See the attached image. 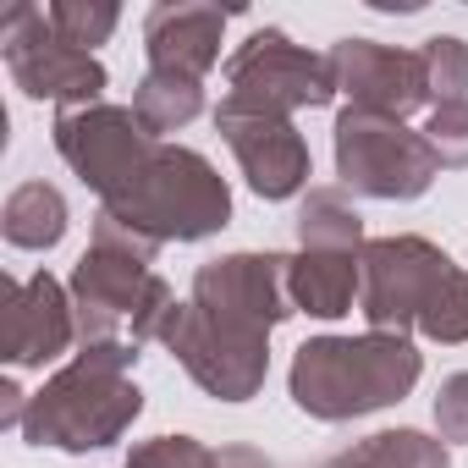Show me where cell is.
<instances>
[{"instance_id": "1", "label": "cell", "mask_w": 468, "mask_h": 468, "mask_svg": "<svg viewBox=\"0 0 468 468\" xmlns=\"http://www.w3.org/2000/svg\"><path fill=\"white\" fill-rule=\"evenodd\" d=\"M154 260H160V243H149L144 231L111 215H94V238L67 282L72 314H78V347L165 342L176 292L165 287V276H154Z\"/></svg>"}, {"instance_id": "2", "label": "cell", "mask_w": 468, "mask_h": 468, "mask_svg": "<svg viewBox=\"0 0 468 468\" xmlns=\"http://www.w3.org/2000/svg\"><path fill=\"white\" fill-rule=\"evenodd\" d=\"M358 265H364L358 314L369 331L386 336L419 331L424 342L441 347L468 342V271L452 265L446 249L402 231V238H369Z\"/></svg>"}, {"instance_id": "3", "label": "cell", "mask_w": 468, "mask_h": 468, "mask_svg": "<svg viewBox=\"0 0 468 468\" xmlns=\"http://www.w3.org/2000/svg\"><path fill=\"white\" fill-rule=\"evenodd\" d=\"M138 347L133 342H100L78 347L67 369H56L23 413V441L28 446H56V452H100L116 446L133 419L144 413V391L133 380Z\"/></svg>"}, {"instance_id": "4", "label": "cell", "mask_w": 468, "mask_h": 468, "mask_svg": "<svg viewBox=\"0 0 468 468\" xmlns=\"http://www.w3.org/2000/svg\"><path fill=\"white\" fill-rule=\"evenodd\" d=\"M419 375H424V353L413 347V336H386V331L309 336L292 353L287 391L309 419L347 424V419L402 402L419 386Z\"/></svg>"}, {"instance_id": "5", "label": "cell", "mask_w": 468, "mask_h": 468, "mask_svg": "<svg viewBox=\"0 0 468 468\" xmlns=\"http://www.w3.org/2000/svg\"><path fill=\"white\" fill-rule=\"evenodd\" d=\"M100 215L144 231L149 243H204L231 220V187L226 176L187 144H154L149 165L111 198Z\"/></svg>"}, {"instance_id": "6", "label": "cell", "mask_w": 468, "mask_h": 468, "mask_svg": "<svg viewBox=\"0 0 468 468\" xmlns=\"http://www.w3.org/2000/svg\"><path fill=\"white\" fill-rule=\"evenodd\" d=\"M336 176L353 198L408 204L430 193V182L441 176V160L424 144V133H413L408 122L347 105L336 116Z\"/></svg>"}, {"instance_id": "7", "label": "cell", "mask_w": 468, "mask_h": 468, "mask_svg": "<svg viewBox=\"0 0 468 468\" xmlns=\"http://www.w3.org/2000/svg\"><path fill=\"white\" fill-rule=\"evenodd\" d=\"M336 100V72L331 56H314L292 45L282 28H254L226 61V100L231 111H254V116H298L320 111Z\"/></svg>"}, {"instance_id": "8", "label": "cell", "mask_w": 468, "mask_h": 468, "mask_svg": "<svg viewBox=\"0 0 468 468\" xmlns=\"http://www.w3.org/2000/svg\"><path fill=\"white\" fill-rule=\"evenodd\" d=\"M165 347L193 375V386L209 391L215 402H249V397L265 391L271 331H254V325H238V320H215L198 303H176V314L165 325Z\"/></svg>"}, {"instance_id": "9", "label": "cell", "mask_w": 468, "mask_h": 468, "mask_svg": "<svg viewBox=\"0 0 468 468\" xmlns=\"http://www.w3.org/2000/svg\"><path fill=\"white\" fill-rule=\"evenodd\" d=\"M0 56H6L12 83L28 100H56V111L94 105V100H105V83H111L100 56L67 45L50 28L45 6H12L6 17H0Z\"/></svg>"}, {"instance_id": "10", "label": "cell", "mask_w": 468, "mask_h": 468, "mask_svg": "<svg viewBox=\"0 0 468 468\" xmlns=\"http://www.w3.org/2000/svg\"><path fill=\"white\" fill-rule=\"evenodd\" d=\"M56 149L61 160L78 171L83 187L100 193V204H111L154 154V133L144 127V116L133 105H111V100H94V105H67L56 111Z\"/></svg>"}, {"instance_id": "11", "label": "cell", "mask_w": 468, "mask_h": 468, "mask_svg": "<svg viewBox=\"0 0 468 468\" xmlns=\"http://www.w3.org/2000/svg\"><path fill=\"white\" fill-rule=\"evenodd\" d=\"M287 265H292L287 254H220V260L198 265L187 303H198L215 320L276 331L282 320L298 314V303L287 292Z\"/></svg>"}, {"instance_id": "12", "label": "cell", "mask_w": 468, "mask_h": 468, "mask_svg": "<svg viewBox=\"0 0 468 468\" xmlns=\"http://www.w3.org/2000/svg\"><path fill=\"white\" fill-rule=\"evenodd\" d=\"M215 133L226 138V149H231V154H238L243 182H249L265 204L298 198V193L309 187V176H314V154H309V144H303L298 122L215 105Z\"/></svg>"}, {"instance_id": "13", "label": "cell", "mask_w": 468, "mask_h": 468, "mask_svg": "<svg viewBox=\"0 0 468 468\" xmlns=\"http://www.w3.org/2000/svg\"><path fill=\"white\" fill-rule=\"evenodd\" d=\"M325 56L336 72V94H347V105H358V111L408 122L413 111L430 105V78H424L419 50H397L380 39H336Z\"/></svg>"}, {"instance_id": "14", "label": "cell", "mask_w": 468, "mask_h": 468, "mask_svg": "<svg viewBox=\"0 0 468 468\" xmlns=\"http://www.w3.org/2000/svg\"><path fill=\"white\" fill-rule=\"evenodd\" d=\"M78 342V314L72 292L39 271L28 282H6V320H0V358L12 369H45Z\"/></svg>"}, {"instance_id": "15", "label": "cell", "mask_w": 468, "mask_h": 468, "mask_svg": "<svg viewBox=\"0 0 468 468\" xmlns=\"http://www.w3.org/2000/svg\"><path fill=\"white\" fill-rule=\"evenodd\" d=\"M238 6H204V0H160L144 12V50L149 72H176L204 83V72L220 67V39Z\"/></svg>"}, {"instance_id": "16", "label": "cell", "mask_w": 468, "mask_h": 468, "mask_svg": "<svg viewBox=\"0 0 468 468\" xmlns=\"http://www.w3.org/2000/svg\"><path fill=\"white\" fill-rule=\"evenodd\" d=\"M358 287H364V265L358 254H314L298 249L287 265V292L298 303V314L314 320H342L358 309Z\"/></svg>"}, {"instance_id": "17", "label": "cell", "mask_w": 468, "mask_h": 468, "mask_svg": "<svg viewBox=\"0 0 468 468\" xmlns=\"http://www.w3.org/2000/svg\"><path fill=\"white\" fill-rule=\"evenodd\" d=\"M292 231H298V249H314V254H364V243H369L364 215L347 198V187H309Z\"/></svg>"}, {"instance_id": "18", "label": "cell", "mask_w": 468, "mask_h": 468, "mask_svg": "<svg viewBox=\"0 0 468 468\" xmlns=\"http://www.w3.org/2000/svg\"><path fill=\"white\" fill-rule=\"evenodd\" d=\"M0 231H6L12 249H28V254H45L67 238V198L61 187L50 182H17L6 193V204H0Z\"/></svg>"}, {"instance_id": "19", "label": "cell", "mask_w": 468, "mask_h": 468, "mask_svg": "<svg viewBox=\"0 0 468 468\" xmlns=\"http://www.w3.org/2000/svg\"><path fill=\"white\" fill-rule=\"evenodd\" d=\"M320 468H452L446 441L424 435V430H375L364 441H353L347 452L325 457Z\"/></svg>"}, {"instance_id": "20", "label": "cell", "mask_w": 468, "mask_h": 468, "mask_svg": "<svg viewBox=\"0 0 468 468\" xmlns=\"http://www.w3.org/2000/svg\"><path fill=\"white\" fill-rule=\"evenodd\" d=\"M133 111L144 116V127L154 138L160 133H182L187 122L204 116V83L176 78V72H144L138 89H133Z\"/></svg>"}, {"instance_id": "21", "label": "cell", "mask_w": 468, "mask_h": 468, "mask_svg": "<svg viewBox=\"0 0 468 468\" xmlns=\"http://www.w3.org/2000/svg\"><path fill=\"white\" fill-rule=\"evenodd\" d=\"M419 56H424V78H430V111L452 105V100H468V39L430 34L419 45Z\"/></svg>"}, {"instance_id": "22", "label": "cell", "mask_w": 468, "mask_h": 468, "mask_svg": "<svg viewBox=\"0 0 468 468\" xmlns=\"http://www.w3.org/2000/svg\"><path fill=\"white\" fill-rule=\"evenodd\" d=\"M45 12H50V28H56L67 45L89 50V56H94V45H105V39L116 34V23H122V6H116V0H56V6H45Z\"/></svg>"}, {"instance_id": "23", "label": "cell", "mask_w": 468, "mask_h": 468, "mask_svg": "<svg viewBox=\"0 0 468 468\" xmlns=\"http://www.w3.org/2000/svg\"><path fill=\"white\" fill-rule=\"evenodd\" d=\"M419 133H424V144L435 149L441 171H468V100L435 105Z\"/></svg>"}, {"instance_id": "24", "label": "cell", "mask_w": 468, "mask_h": 468, "mask_svg": "<svg viewBox=\"0 0 468 468\" xmlns=\"http://www.w3.org/2000/svg\"><path fill=\"white\" fill-rule=\"evenodd\" d=\"M122 468H215V452L193 435H154V441H138Z\"/></svg>"}, {"instance_id": "25", "label": "cell", "mask_w": 468, "mask_h": 468, "mask_svg": "<svg viewBox=\"0 0 468 468\" xmlns=\"http://www.w3.org/2000/svg\"><path fill=\"white\" fill-rule=\"evenodd\" d=\"M435 435L452 446H468V369L446 375L435 391Z\"/></svg>"}, {"instance_id": "26", "label": "cell", "mask_w": 468, "mask_h": 468, "mask_svg": "<svg viewBox=\"0 0 468 468\" xmlns=\"http://www.w3.org/2000/svg\"><path fill=\"white\" fill-rule=\"evenodd\" d=\"M215 468H276V457H265L260 446L238 441V446H220L215 452Z\"/></svg>"}, {"instance_id": "27", "label": "cell", "mask_w": 468, "mask_h": 468, "mask_svg": "<svg viewBox=\"0 0 468 468\" xmlns=\"http://www.w3.org/2000/svg\"><path fill=\"white\" fill-rule=\"evenodd\" d=\"M23 413H28V397H23L17 380H6V386H0V424H6V430H23Z\"/></svg>"}]
</instances>
